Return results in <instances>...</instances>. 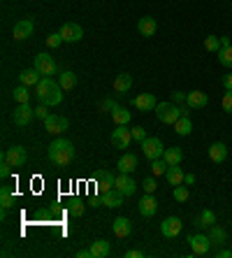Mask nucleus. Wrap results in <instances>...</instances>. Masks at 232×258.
Returning a JSON list of instances; mask_svg holds the SVG:
<instances>
[{"label":"nucleus","mask_w":232,"mask_h":258,"mask_svg":"<svg viewBox=\"0 0 232 258\" xmlns=\"http://www.w3.org/2000/svg\"><path fill=\"white\" fill-rule=\"evenodd\" d=\"M35 98L40 100V105H47V107L60 105L63 102V86L54 77H42L40 84L35 86Z\"/></svg>","instance_id":"1"},{"label":"nucleus","mask_w":232,"mask_h":258,"mask_svg":"<svg viewBox=\"0 0 232 258\" xmlns=\"http://www.w3.org/2000/svg\"><path fill=\"white\" fill-rule=\"evenodd\" d=\"M49 161L54 163L56 168H67L74 161V147H72L70 140L65 138L54 140L51 147H49Z\"/></svg>","instance_id":"2"},{"label":"nucleus","mask_w":232,"mask_h":258,"mask_svg":"<svg viewBox=\"0 0 232 258\" xmlns=\"http://www.w3.org/2000/svg\"><path fill=\"white\" fill-rule=\"evenodd\" d=\"M156 116L161 123H167V126H174L179 116H184L181 107H177L174 102H158L156 105Z\"/></svg>","instance_id":"3"},{"label":"nucleus","mask_w":232,"mask_h":258,"mask_svg":"<svg viewBox=\"0 0 232 258\" xmlns=\"http://www.w3.org/2000/svg\"><path fill=\"white\" fill-rule=\"evenodd\" d=\"M33 119H35V109L30 107L28 102H19L17 107H14V112H12V121H14V126L26 128Z\"/></svg>","instance_id":"4"},{"label":"nucleus","mask_w":232,"mask_h":258,"mask_svg":"<svg viewBox=\"0 0 232 258\" xmlns=\"http://www.w3.org/2000/svg\"><path fill=\"white\" fill-rule=\"evenodd\" d=\"M33 68L40 72L42 77H51V75H56V70H58V68H56V60L49 54H37L35 60H33Z\"/></svg>","instance_id":"5"},{"label":"nucleus","mask_w":232,"mask_h":258,"mask_svg":"<svg viewBox=\"0 0 232 258\" xmlns=\"http://www.w3.org/2000/svg\"><path fill=\"white\" fill-rule=\"evenodd\" d=\"M142 151H144V156L149 158V161H156V158H163V154H165L163 140H161V138H146V140L142 142Z\"/></svg>","instance_id":"6"},{"label":"nucleus","mask_w":232,"mask_h":258,"mask_svg":"<svg viewBox=\"0 0 232 258\" xmlns=\"http://www.w3.org/2000/svg\"><path fill=\"white\" fill-rule=\"evenodd\" d=\"M181 230H184V223H181V219H179V216H167L165 221L161 223V233H163V237H167V240L179 237V235H181Z\"/></svg>","instance_id":"7"},{"label":"nucleus","mask_w":232,"mask_h":258,"mask_svg":"<svg viewBox=\"0 0 232 258\" xmlns=\"http://www.w3.org/2000/svg\"><path fill=\"white\" fill-rule=\"evenodd\" d=\"M188 244H191V251L193 256H207L209 249H211V240H209V235H191L188 237Z\"/></svg>","instance_id":"8"},{"label":"nucleus","mask_w":232,"mask_h":258,"mask_svg":"<svg viewBox=\"0 0 232 258\" xmlns=\"http://www.w3.org/2000/svg\"><path fill=\"white\" fill-rule=\"evenodd\" d=\"M3 156L7 158V163H10L12 168H21V165H26V161H28V151H26L21 144H14V147H10Z\"/></svg>","instance_id":"9"},{"label":"nucleus","mask_w":232,"mask_h":258,"mask_svg":"<svg viewBox=\"0 0 232 258\" xmlns=\"http://www.w3.org/2000/svg\"><path fill=\"white\" fill-rule=\"evenodd\" d=\"M112 144L116 149H128L132 142V131H128L125 126H116V131H112Z\"/></svg>","instance_id":"10"},{"label":"nucleus","mask_w":232,"mask_h":258,"mask_svg":"<svg viewBox=\"0 0 232 258\" xmlns=\"http://www.w3.org/2000/svg\"><path fill=\"white\" fill-rule=\"evenodd\" d=\"M67 126H70V121L65 116H58V114H49L44 119V128H47L51 135H60V133H65Z\"/></svg>","instance_id":"11"},{"label":"nucleus","mask_w":232,"mask_h":258,"mask_svg":"<svg viewBox=\"0 0 232 258\" xmlns=\"http://www.w3.org/2000/svg\"><path fill=\"white\" fill-rule=\"evenodd\" d=\"M33 30H35V24H33V19H19L17 24H14V28H12V35H14V40H28L30 35H33Z\"/></svg>","instance_id":"12"},{"label":"nucleus","mask_w":232,"mask_h":258,"mask_svg":"<svg viewBox=\"0 0 232 258\" xmlns=\"http://www.w3.org/2000/svg\"><path fill=\"white\" fill-rule=\"evenodd\" d=\"M58 33L63 35L65 42H79V40L84 37V28L79 24H63Z\"/></svg>","instance_id":"13"},{"label":"nucleus","mask_w":232,"mask_h":258,"mask_svg":"<svg viewBox=\"0 0 232 258\" xmlns=\"http://www.w3.org/2000/svg\"><path fill=\"white\" fill-rule=\"evenodd\" d=\"M209 102V96L204 91H188V98H186V105L191 109H204Z\"/></svg>","instance_id":"14"},{"label":"nucleus","mask_w":232,"mask_h":258,"mask_svg":"<svg viewBox=\"0 0 232 258\" xmlns=\"http://www.w3.org/2000/svg\"><path fill=\"white\" fill-rule=\"evenodd\" d=\"M156 212H158V200L153 198V193H144V198L139 200V214L149 219Z\"/></svg>","instance_id":"15"},{"label":"nucleus","mask_w":232,"mask_h":258,"mask_svg":"<svg viewBox=\"0 0 232 258\" xmlns=\"http://www.w3.org/2000/svg\"><path fill=\"white\" fill-rule=\"evenodd\" d=\"M114 186L119 188L123 196H132V193L137 191V184H135V179H132L130 174H125V172H121L119 177H116V184Z\"/></svg>","instance_id":"16"},{"label":"nucleus","mask_w":232,"mask_h":258,"mask_svg":"<svg viewBox=\"0 0 232 258\" xmlns=\"http://www.w3.org/2000/svg\"><path fill=\"white\" fill-rule=\"evenodd\" d=\"M137 163H139V158H137L135 154H130V151H125L123 156L119 158V163H116V168H119V172L130 174L137 170Z\"/></svg>","instance_id":"17"},{"label":"nucleus","mask_w":232,"mask_h":258,"mask_svg":"<svg viewBox=\"0 0 232 258\" xmlns=\"http://www.w3.org/2000/svg\"><path fill=\"white\" fill-rule=\"evenodd\" d=\"M130 89H132V77L130 75H128V72L116 75V79H114V93H116V96H125Z\"/></svg>","instance_id":"18"},{"label":"nucleus","mask_w":232,"mask_h":258,"mask_svg":"<svg viewBox=\"0 0 232 258\" xmlns=\"http://www.w3.org/2000/svg\"><path fill=\"white\" fill-rule=\"evenodd\" d=\"M112 228H114V235H116V237L125 240V237L132 233V223H130V219H125V216H119V219H114Z\"/></svg>","instance_id":"19"},{"label":"nucleus","mask_w":232,"mask_h":258,"mask_svg":"<svg viewBox=\"0 0 232 258\" xmlns=\"http://www.w3.org/2000/svg\"><path fill=\"white\" fill-rule=\"evenodd\" d=\"M156 105H158V100H156L153 93H139L135 98V107L139 112H151V109H156Z\"/></svg>","instance_id":"20"},{"label":"nucleus","mask_w":232,"mask_h":258,"mask_svg":"<svg viewBox=\"0 0 232 258\" xmlns=\"http://www.w3.org/2000/svg\"><path fill=\"white\" fill-rule=\"evenodd\" d=\"M114 184H116V177H114L109 170H107V172H100V174H98L96 186H98V193H100V196H105L109 188H114Z\"/></svg>","instance_id":"21"},{"label":"nucleus","mask_w":232,"mask_h":258,"mask_svg":"<svg viewBox=\"0 0 232 258\" xmlns=\"http://www.w3.org/2000/svg\"><path fill=\"white\" fill-rule=\"evenodd\" d=\"M137 30H139L144 37H153L156 30H158V24H156L153 17H144V19H139V21H137Z\"/></svg>","instance_id":"22"},{"label":"nucleus","mask_w":232,"mask_h":258,"mask_svg":"<svg viewBox=\"0 0 232 258\" xmlns=\"http://www.w3.org/2000/svg\"><path fill=\"white\" fill-rule=\"evenodd\" d=\"M123 198H125L123 193L114 186V188H109V191L102 196V205H107V207H121V205H123Z\"/></svg>","instance_id":"23"},{"label":"nucleus","mask_w":232,"mask_h":258,"mask_svg":"<svg viewBox=\"0 0 232 258\" xmlns=\"http://www.w3.org/2000/svg\"><path fill=\"white\" fill-rule=\"evenodd\" d=\"M195 226H197V228H202V230H209L211 226H216V214H214V210H202V212H200V216H197Z\"/></svg>","instance_id":"24"},{"label":"nucleus","mask_w":232,"mask_h":258,"mask_svg":"<svg viewBox=\"0 0 232 258\" xmlns=\"http://www.w3.org/2000/svg\"><path fill=\"white\" fill-rule=\"evenodd\" d=\"M165 179L170 181L172 186H179V184H184L186 174H184V170H181V165H170V168H167V172H165Z\"/></svg>","instance_id":"25"},{"label":"nucleus","mask_w":232,"mask_h":258,"mask_svg":"<svg viewBox=\"0 0 232 258\" xmlns=\"http://www.w3.org/2000/svg\"><path fill=\"white\" fill-rule=\"evenodd\" d=\"M40 79H42V75L35 70V68H33V70H24L21 75H19V84L30 86V89H33V86L40 84Z\"/></svg>","instance_id":"26"},{"label":"nucleus","mask_w":232,"mask_h":258,"mask_svg":"<svg viewBox=\"0 0 232 258\" xmlns=\"http://www.w3.org/2000/svg\"><path fill=\"white\" fill-rule=\"evenodd\" d=\"M163 161H165L167 165H181V161H184V151H181V147H170V149H165Z\"/></svg>","instance_id":"27"},{"label":"nucleus","mask_w":232,"mask_h":258,"mask_svg":"<svg viewBox=\"0 0 232 258\" xmlns=\"http://www.w3.org/2000/svg\"><path fill=\"white\" fill-rule=\"evenodd\" d=\"M209 158L214 163H223L227 158V147L223 142H214L209 147Z\"/></svg>","instance_id":"28"},{"label":"nucleus","mask_w":232,"mask_h":258,"mask_svg":"<svg viewBox=\"0 0 232 258\" xmlns=\"http://www.w3.org/2000/svg\"><path fill=\"white\" fill-rule=\"evenodd\" d=\"M207 235H209V240H211V244L214 246H223L225 244V240H227L225 228H220V226H211Z\"/></svg>","instance_id":"29"},{"label":"nucleus","mask_w":232,"mask_h":258,"mask_svg":"<svg viewBox=\"0 0 232 258\" xmlns=\"http://www.w3.org/2000/svg\"><path fill=\"white\" fill-rule=\"evenodd\" d=\"M174 133H177V135H181V138L191 135V133H193V121L188 119V116H179L177 123H174Z\"/></svg>","instance_id":"30"},{"label":"nucleus","mask_w":232,"mask_h":258,"mask_svg":"<svg viewBox=\"0 0 232 258\" xmlns=\"http://www.w3.org/2000/svg\"><path fill=\"white\" fill-rule=\"evenodd\" d=\"M58 84L63 86V91H72L74 86H77V75L72 70H65L58 75Z\"/></svg>","instance_id":"31"},{"label":"nucleus","mask_w":232,"mask_h":258,"mask_svg":"<svg viewBox=\"0 0 232 258\" xmlns=\"http://www.w3.org/2000/svg\"><path fill=\"white\" fill-rule=\"evenodd\" d=\"M112 119L116 126H128V121H130V112L125 107H121V105H116V107L112 109Z\"/></svg>","instance_id":"32"},{"label":"nucleus","mask_w":232,"mask_h":258,"mask_svg":"<svg viewBox=\"0 0 232 258\" xmlns=\"http://www.w3.org/2000/svg\"><path fill=\"white\" fill-rule=\"evenodd\" d=\"M109 253V242L107 240H96L91 244V258H105Z\"/></svg>","instance_id":"33"},{"label":"nucleus","mask_w":232,"mask_h":258,"mask_svg":"<svg viewBox=\"0 0 232 258\" xmlns=\"http://www.w3.org/2000/svg\"><path fill=\"white\" fill-rule=\"evenodd\" d=\"M0 205H3V210H10L14 205V193L10 186H3L0 188Z\"/></svg>","instance_id":"34"},{"label":"nucleus","mask_w":232,"mask_h":258,"mask_svg":"<svg viewBox=\"0 0 232 258\" xmlns=\"http://www.w3.org/2000/svg\"><path fill=\"white\" fill-rule=\"evenodd\" d=\"M220 47H223V44H220V37H216V35H207V37H204V49H207V51L218 54Z\"/></svg>","instance_id":"35"},{"label":"nucleus","mask_w":232,"mask_h":258,"mask_svg":"<svg viewBox=\"0 0 232 258\" xmlns=\"http://www.w3.org/2000/svg\"><path fill=\"white\" fill-rule=\"evenodd\" d=\"M218 63L223 68H232V44L230 47H220L218 51Z\"/></svg>","instance_id":"36"},{"label":"nucleus","mask_w":232,"mask_h":258,"mask_svg":"<svg viewBox=\"0 0 232 258\" xmlns=\"http://www.w3.org/2000/svg\"><path fill=\"white\" fill-rule=\"evenodd\" d=\"M14 100L19 102H28L30 100V86H24V84H19L17 89H14Z\"/></svg>","instance_id":"37"},{"label":"nucleus","mask_w":232,"mask_h":258,"mask_svg":"<svg viewBox=\"0 0 232 258\" xmlns=\"http://www.w3.org/2000/svg\"><path fill=\"white\" fill-rule=\"evenodd\" d=\"M167 165L163 158H156V161H151V172H153V177H161V174H165L167 172Z\"/></svg>","instance_id":"38"},{"label":"nucleus","mask_w":232,"mask_h":258,"mask_svg":"<svg viewBox=\"0 0 232 258\" xmlns=\"http://www.w3.org/2000/svg\"><path fill=\"white\" fill-rule=\"evenodd\" d=\"M188 198H191V191H188V186H184V184L174 186V200H177V203H186Z\"/></svg>","instance_id":"39"},{"label":"nucleus","mask_w":232,"mask_h":258,"mask_svg":"<svg viewBox=\"0 0 232 258\" xmlns=\"http://www.w3.org/2000/svg\"><path fill=\"white\" fill-rule=\"evenodd\" d=\"M65 42V40H63V35H60V33H51V35L47 37V44L51 49H56V47H60V44Z\"/></svg>","instance_id":"40"},{"label":"nucleus","mask_w":232,"mask_h":258,"mask_svg":"<svg viewBox=\"0 0 232 258\" xmlns=\"http://www.w3.org/2000/svg\"><path fill=\"white\" fill-rule=\"evenodd\" d=\"M220 105H223V112H227V114H232V91H225V96H223V100H220Z\"/></svg>","instance_id":"41"},{"label":"nucleus","mask_w":232,"mask_h":258,"mask_svg":"<svg viewBox=\"0 0 232 258\" xmlns=\"http://www.w3.org/2000/svg\"><path fill=\"white\" fill-rule=\"evenodd\" d=\"M70 214L72 216H82L84 214V205L79 203V200H72L70 203Z\"/></svg>","instance_id":"42"},{"label":"nucleus","mask_w":232,"mask_h":258,"mask_svg":"<svg viewBox=\"0 0 232 258\" xmlns=\"http://www.w3.org/2000/svg\"><path fill=\"white\" fill-rule=\"evenodd\" d=\"M132 140H137V142L142 144L144 140H146V131H144L142 126H137V128H132Z\"/></svg>","instance_id":"43"},{"label":"nucleus","mask_w":232,"mask_h":258,"mask_svg":"<svg viewBox=\"0 0 232 258\" xmlns=\"http://www.w3.org/2000/svg\"><path fill=\"white\" fill-rule=\"evenodd\" d=\"M12 165H10V163H7V158L3 156V163H0V177H3V179H7V177H10V172H12Z\"/></svg>","instance_id":"44"},{"label":"nucleus","mask_w":232,"mask_h":258,"mask_svg":"<svg viewBox=\"0 0 232 258\" xmlns=\"http://www.w3.org/2000/svg\"><path fill=\"white\" fill-rule=\"evenodd\" d=\"M47 116H49L47 105H37V107H35V119H42V121H44Z\"/></svg>","instance_id":"45"},{"label":"nucleus","mask_w":232,"mask_h":258,"mask_svg":"<svg viewBox=\"0 0 232 258\" xmlns=\"http://www.w3.org/2000/svg\"><path fill=\"white\" fill-rule=\"evenodd\" d=\"M156 188H158L156 186V179L153 177H146V179H144V193H153Z\"/></svg>","instance_id":"46"},{"label":"nucleus","mask_w":232,"mask_h":258,"mask_svg":"<svg viewBox=\"0 0 232 258\" xmlns=\"http://www.w3.org/2000/svg\"><path fill=\"white\" fill-rule=\"evenodd\" d=\"M186 98H188V93H184V91H174L172 93V102H186Z\"/></svg>","instance_id":"47"},{"label":"nucleus","mask_w":232,"mask_h":258,"mask_svg":"<svg viewBox=\"0 0 232 258\" xmlns=\"http://www.w3.org/2000/svg\"><path fill=\"white\" fill-rule=\"evenodd\" d=\"M220 82H223V89H225V91H232V72L223 75V79H220Z\"/></svg>","instance_id":"48"},{"label":"nucleus","mask_w":232,"mask_h":258,"mask_svg":"<svg viewBox=\"0 0 232 258\" xmlns=\"http://www.w3.org/2000/svg\"><path fill=\"white\" fill-rule=\"evenodd\" d=\"M214 256L216 258H232V249H220L218 246V251H216Z\"/></svg>","instance_id":"49"},{"label":"nucleus","mask_w":232,"mask_h":258,"mask_svg":"<svg viewBox=\"0 0 232 258\" xmlns=\"http://www.w3.org/2000/svg\"><path fill=\"white\" fill-rule=\"evenodd\" d=\"M144 251H139V249H130V251H125V258H142Z\"/></svg>","instance_id":"50"},{"label":"nucleus","mask_w":232,"mask_h":258,"mask_svg":"<svg viewBox=\"0 0 232 258\" xmlns=\"http://www.w3.org/2000/svg\"><path fill=\"white\" fill-rule=\"evenodd\" d=\"M114 107H116V102H114V100H105V102H102V109H105V112H112Z\"/></svg>","instance_id":"51"},{"label":"nucleus","mask_w":232,"mask_h":258,"mask_svg":"<svg viewBox=\"0 0 232 258\" xmlns=\"http://www.w3.org/2000/svg\"><path fill=\"white\" fill-rule=\"evenodd\" d=\"M89 205H91V207H100V205H102V196H98V198H91Z\"/></svg>","instance_id":"52"},{"label":"nucleus","mask_w":232,"mask_h":258,"mask_svg":"<svg viewBox=\"0 0 232 258\" xmlns=\"http://www.w3.org/2000/svg\"><path fill=\"white\" fill-rule=\"evenodd\" d=\"M77 258H91V249H82V251H77Z\"/></svg>","instance_id":"53"},{"label":"nucleus","mask_w":232,"mask_h":258,"mask_svg":"<svg viewBox=\"0 0 232 258\" xmlns=\"http://www.w3.org/2000/svg\"><path fill=\"white\" fill-rule=\"evenodd\" d=\"M184 184H188V186H191V184H195V174H186Z\"/></svg>","instance_id":"54"},{"label":"nucleus","mask_w":232,"mask_h":258,"mask_svg":"<svg viewBox=\"0 0 232 258\" xmlns=\"http://www.w3.org/2000/svg\"><path fill=\"white\" fill-rule=\"evenodd\" d=\"M220 44H223V47H230V37H227V35H223V37H220Z\"/></svg>","instance_id":"55"}]
</instances>
